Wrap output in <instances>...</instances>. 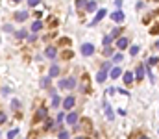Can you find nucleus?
Returning <instances> with one entry per match:
<instances>
[{
    "mask_svg": "<svg viewBox=\"0 0 159 139\" xmlns=\"http://www.w3.org/2000/svg\"><path fill=\"white\" fill-rule=\"evenodd\" d=\"M52 106H54V108H57V106H59V97L56 95V93L52 95Z\"/></svg>",
    "mask_w": 159,
    "mask_h": 139,
    "instance_id": "nucleus-24",
    "label": "nucleus"
},
{
    "mask_svg": "<svg viewBox=\"0 0 159 139\" xmlns=\"http://www.w3.org/2000/svg\"><path fill=\"white\" fill-rule=\"evenodd\" d=\"M93 52H95V46L91 45V43H83V45H81V54H83V56H91Z\"/></svg>",
    "mask_w": 159,
    "mask_h": 139,
    "instance_id": "nucleus-2",
    "label": "nucleus"
},
{
    "mask_svg": "<svg viewBox=\"0 0 159 139\" xmlns=\"http://www.w3.org/2000/svg\"><path fill=\"white\" fill-rule=\"evenodd\" d=\"M15 19H17L19 22H24V20L28 19V13H26V11H19V13L15 15Z\"/></svg>",
    "mask_w": 159,
    "mask_h": 139,
    "instance_id": "nucleus-15",
    "label": "nucleus"
},
{
    "mask_svg": "<svg viewBox=\"0 0 159 139\" xmlns=\"http://www.w3.org/2000/svg\"><path fill=\"white\" fill-rule=\"evenodd\" d=\"M139 50H141V48H139V46H137V45H131V46H130V54H131L133 58H135V56H137V54H139Z\"/></svg>",
    "mask_w": 159,
    "mask_h": 139,
    "instance_id": "nucleus-18",
    "label": "nucleus"
},
{
    "mask_svg": "<svg viewBox=\"0 0 159 139\" xmlns=\"http://www.w3.org/2000/svg\"><path fill=\"white\" fill-rule=\"evenodd\" d=\"M135 139H148V137H146V135H143V134H139V135L135 137Z\"/></svg>",
    "mask_w": 159,
    "mask_h": 139,
    "instance_id": "nucleus-37",
    "label": "nucleus"
},
{
    "mask_svg": "<svg viewBox=\"0 0 159 139\" xmlns=\"http://www.w3.org/2000/svg\"><path fill=\"white\" fill-rule=\"evenodd\" d=\"M74 102H76L74 97H67V98L63 100V108H65V109H72V108H74Z\"/></svg>",
    "mask_w": 159,
    "mask_h": 139,
    "instance_id": "nucleus-7",
    "label": "nucleus"
},
{
    "mask_svg": "<svg viewBox=\"0 0 159 139\" xmlns=\"http://www.w3.org/2000/svg\"><path fill=\"white\" fill-rule=\"evenodd\" d=\"M13 2H20V0H13Z\"/></svg>",
    "mask_w": 159,
    "mask_h": 139,
    "instance_id": "nucleus-41",
    "label": "nucleus"
},
{
    "mask_svg": "<svg viewBox=\"0 0 159 139\" xmlns=\"http://www.w3.org/2000/svg\"><path fill=\"white\" fill-rule=\"evenodd\" d=\"M105 78H107V71H105V69L98 71V74H96V82H98V84H104V82H105Z\"/></svg>",
    "mask_w": 159,
    "mask_h": 139,
    "instance_id": "nucleus-9",
    "label": "nucleus"
},
{
    "mask_svg": "<svg viewBox=\"0 0 159 139\" xmlns=\"http://www.w3.org/2000/svg\"><path fill=\"white\" fill-rule=\"evenodd\" d=\"M115 4H117V8H120L122 6V0H115Z\"/></svg>",
    "mask_w": 159,
    "mask_h": 139,
    "instance_id": "nucleus-38",
    "label": "nucleus"
},
{
    "mask_svg": "<svg viewBox=\"0 0 159 139\" xmlns=\"http://www.w3.org/2000/svg\"><path fill=\"white\" fill-rule=\"evenodd\" d=\"M155 48H159V41H157V43H155Z\"/></svg>",
    "mask_w": 159,
    "mask_h": 139,
    "instance_id": "nucleus-39",
    "label": "nucleus"
},
{
    "mask_svg": "<svg viewBox=\"0 0 159 139\" xmlns=\"http://www.w3.org/2000/svg\"><path fill=\"white\" fill-rule=\"evenodd\" d=\"M59 89H74L76 87V80L74 78H67V80H59Z\"/></svg>",
    "mask_w": 159,
    "mask_h": 139,
    "instance_id": "nucleus-1",
    "label": "nucleus"
},
{
    "mask_svg": "<svg viewBox=\"0 0 159 139\" xmlns=\"http://www.w3.org/2000/svg\"><path fill=\"white\" fill-rule=\"evenodd\" d=\"M48 117V113H47V109L44 108H39L37 109V115H35V121H41V119H47Z\"/></svg>",
    "mask_w": 159,
    "mask_h": 139,
    "instance_id": "nucleus-10",
    "label": "nucleus"
},
{
    "mask_svg": "<svg viewBox=\"0 0 159 139\" xmlns=\"http://www.w3.org/2000/svg\"><path fill=\"white\" fill-rule=\"evenodd\" d=\"M41 28H43V22H41V20H35L33 24H32V30H33V32H39Z\"/></svg>",
    "mask_w": 159,
    "mask_h": 139,
    "instance_id": "nucleus-21",
    "label": "nucleus"
},
{
    "mask_svg": "<svg viewBox=\"0 0 159 139\" xmlns=\"http://www.w3.org/2000/svg\"><path fill=\"white\" fill-rule=\"evenodd\" d=\"M26 35H28V34H26V30H19V32H17V39H24Z\"/></svg>",
    "mask_w": 159,
    "mask_h": 139,
    "instance_id": "nucleus-26",
    "label": "nucleus"
},
{
    "mask_svg": "<svg viewBox=\"0 0 159 139\" xmlns=\"http://www.w3.org/2000/svg\"><path fill=\"white\" fill-rule=\"evenodd\" d=\"M44 54H47L48 59H56V58H57V50H56V46H47Z\"/></svg>",
    "mask_w": 159,
    "mask_h": 139,
    "instance_id": "nucleus-5",
    "label": "nucleus"
},
{
    "mask_svg": "<svg viewBox=\"0 0 159 139\" xmlns=\"http://www.w3.org/2000/svg\"><path fill=\"white\" fill-rule=\"evenodd\" d=\"M59 139H69V132H59Z\"/></svg>",
    "mask_w": 159,
    "mask_h": 139,
    "instance_id": "nucleus-28",
    "label": "nucleus"
},
{
    "mask_svg": "<svg viewBox=\"0 0 159 139\" xmlns=\"http://www.w3.org/2000/svg\"><path fill=\"white\" fill-rule=\"evenodd\" d=\"M104 111H105V115H107V119H109V121H113V117H115V115H113L111 106H109V102H107V100H104Z\"/></svg>",
    "mask_w": 159,
    "mask_h": 139,
    "instance_id": "nucleus-8",
    "label": "nucleus"
},
{
    "mask_svg": "<svg viewBox=\"0 0 159 139\" xmlns=\"http://www.w3.org/2000/svg\"><path fill=\"white\" fill-rule=\"evenodd\" d=\"M87 2L89 0H76V9H83L87 6Z\"/></svg>",
    "mask_w": 159,
    "mask_h": 139,
    "instance_id": "nucleus-20",
    "label": "nucleus"
},
{
    "mask_svg": "<svg viewBox=\"0 0 159 139\" xmlns=\"http://www.w3.org/2000/svg\"><path fill=\"white\" fill-rule=\"evenodd\" d=\"M76 139H87V137H76Z\"/></svg>",
    "mask_w": 159,
    "mask_h": 139,
    "instance_id": "nucleus-40",
    "label": "nucleus"
},
{
    "mask_svg": "<svg viewBox=\"0 0 159 139\" xmlns=\"http://www.w3.org/2000/svg\"><path fill=\"white\" fill-rule=\"evenodd\" d=\"M17 132H19V130H11V132L8 134V139H13V137L17 135Z\"/></svg>",
    "mask_w": 159,
    "mask_h": 139,
    "instance_id": "nucleus-30",
    "label": "nucleus"
},
{
    "mask_svg": "<svg viewBox=\"0 0 159 139\" xmlns=\"http://www.w3.org/2000/svg\"><path fill=\"white\" fill-rule=\"evenodd\" d=\"M63 119H65V115H63V113H59V115H57V123L61 124V123H63Z\"/></svg>",
    "mask_w": 159,
    "mask_h": 139,
    "instance_id": "nucleus-35",
    "label": "nucleus"
},
{
    "mask_svg": "<svg viewBox=\"0 0 159 139\" xmlns=\"http://www.w3.org/2000/svg\"><path fill=\"white\" fill-rule=\"evenodd\" d=\"M50 80H52V76H47V78H41V87H50Z\"/></svg>",
    "mask_w": 159,
    "mask_h": 139,
    "instance_id": "nucleus-19",
    "label": "nucleus"
},
{
    "mask_svg": "<svg viewBox=\"0 0 159 139\" xmlns=\"http://www.w3.org/2000/svg\"><path fill=\"white\" fill-rule=\"evenodd\" d=\"M105 13H107L105 9H100V11H98V13L95 15V19L91 20V26H95V24H98V22H100V20L104 19V17H105Z\"/></svg>",
    "mask_w": 159,
    "mask_h": 139,
    "instance_id": "nucleus-4",
    "label": "nucleus"
},
{
    "mask_svg": "<svg viewBox=\"0 0 159 139\" xmlns=\"http://www.w3.org/2000/svg\"><path fill=\"white\" fill-rule=\"evenodd\" d=\"M144 65H139L137 69H135V80L137 82H143V78H144Z\"/></svg>",
    "mask_w": 159,
    "mask_h": 139,
    "instance_id": "nucleus-3",
    "label": "nucleus"
},
{
    "mask_svg": "<svg viewBox=\"0 0 159 139\" xmlns=\"http://www.w3.org/2000/svg\"><path fill=\"white\" fill-rule=\"evenodd\" d=\"M157 61H159V58H155V56H154V58H148V61H146V65H148V67H154V65H155Z\"/></svg>",
    "mask_w": 159,
    "mask_h": 139,
    "instance_id": "nucleus-22",
    "label": "nucleus"
},
{
    "mask_svg": "<svg viewBox=\"0 0 159 139\" xmlns=\"http://www.w3.org/2000/svg\"><path fill=\"white\" fill-rule=\"evenodd\" d=\"M128 46H130V39H126V37L117 39V48L119 50H124V48H128Z\"/></svg>",
    "mask_w": 159,
    "mask_h": 139,
    "instance_id": "nucleus-6",
    "label": "nucleus"
},
{
    "mask_svg": "<svg viewBox=\"0 0 159 139\" xmlns=\"http://www.w3.org/2000/svg\"><path fill=\"white\" fill-rule=\"evenodd\" d=\"M122 78H124V84L126 85H133V73H124Z\"/></svg>",
    "mask_w": 159,
    "mask_h": 139,
    "instance_id": "nucleus-12",
    "label": "nucleus"
},
{
    "mask_svg": "<svg viewBox=\"0 0 159 139\" xmlns=\"http://www.w3.org/2000/svg\"><path fill=\"white\" fill-rule=\"evenodd\" d=\"M119 34H120V30H119V28H115V30H113V32H111V37H117Z\"/></svg>",
    "mask_w": 159,
    "mask_h": 139,
    "instance_id": "nucleus-34",
    "label": "nucleus"
},
{
    "mask_svg": "<svg viewBox=\"0 0 159 139\" xmlns=\"http://www.w3.org/2000/svg\"><path fill=\"white\" fill-rule=\"evenodd\" d=\"M111 19L115 20V22H122V20H124V13H122V11H115V13L111 15Z\"/></svg>",
    "mask_w": 159,
    "mask_h": 139,
    "instance_id": "nucleus-14",
    "label": "nucleus"
},
{
    "mask_svg": "<svg viewBox=\"0 0 159 139\" xmlns=\"http://www.w3.org/2000/svg\"><path fill=\"white\" fill-rule=\"evenodd\" d=\"M85 9H87L89 13H93V11H96V2H95V0H91V2H87Z\"/></svg>",
    "mask_w": 159,
    "mask_h": 139,
    "instance_id": "nucleus-16",
    "label": "nucleus"
},
{
    "mask_svg": "<svg viewBox=\"0 0 159 139\" xmlns=\"http://www.w3.org/2000/svg\"><path fill=\"white\" fill-rule=\"evenodd\" d=\"M122 59H124V56H122V52H119L115 58H113V61H115V63H122Z\"/></svg>",
    "mask_w": 159,
    "mask_h": 139,
    "instance_id": "nucleus-25",
    "label": "nucleus"
},
{
    "mask_svg": "<svg viewBox=\"0 0 159 139\" xmlns=\"http://www.w3.org/2000/svg\"><path fill=\"white\" fill-rule=\"evenodd\" d=\"M120 74H122V69H120V67H115V69H111V74H109V76L117 80V78H120Z\"/></svg>",
    "mask_w": 159,
    "mask_h": 139,
    "instance_id": "nucleus-13",
    "label": "nucleus"
},
{
    "mask_svg": "<svg viewBox=\"0 0 159 139\" xmlns=\"http://www.w3.org/2000/svg\"><path fill=\"white\" fill-rule=\"evenodd\" d=\"M4 123H6V115L0 111V124H4Z\"/></svg>",
    "mask_w": 159,
    "mask_h": 139,
    "instance_id": "nucleus-33",
    "label": "nucleus"
},
{
    "mask_svg": "<svg viewBox=\"0 0 159 139\" xmlns=\"http://www.w3.org/2000/svg\"><path fill=\"white\" fill-rule=\"evenodd\" d=\"M111 54H113V48H111V46H109V45H107V46H104V56H105V58H109Z\"/></svg>",
    "mask_w": 159,
    "mask_h": 139,
    "instance_id": "nucleus-23",
    "label": "nucleus"
},
{
    "mask_svg": "<svg viewBox=\"0 0 159 139\" xmlns=\"http://www.w3.org/2000/svg\"><path fill=\"white\" fill-rule=\"evenodd\" d=\"M111 41H113V37H111V35H105V37L102 39V43H104V46H107V45H109Z\"/></svg>",
    "mask_w": 159,
    "mask_h": 139,
    "instance_id": "nucleus-27",
    "label": "nucleus"
},
{
    "mask_svg": "<svg viewBox=\"0 0 159 139\" xmlns=\"http://www.w3.org/2000/svg\"><path fill=\"white\" fill-rule=\"evenodd\" d=\"M39 2H41V0H28V6H30V8H33V6H37Z\"/></svg>",
    "mask_w": 159,
    "mask_h": 139,
    "instance_id": "nucleus-29",
    "label": "nucleus"
},
{
    "mask_svg": "<svg viewBox=\"0 0 159 139\" xmlns=\"http://www.w3.org/2000/svg\"><path fill=\"white\" fill-rule=\"evenodd\" d=\"M63 58H67V59H69V58H72V52H71V50H67V52H63Z\"/></svg>",
    "mask_w": 159,
    "mask_h": 139,
    "instance_id": "nucleus-32",
    "label": "nucleus"
},
{
    "mask_svg": "<svg viewBox=\"0 0 159 139\" xmlns=\"http://www.w3.org/2000/svg\"><path fill=\"white\" fill-rule=\"evenodd\" d=\"M48 76H52V78L59 76V67H57V65H52V67H50V74H48Z\"/></svg>",
    "mask_w": 159,
    "mask_h": 139,
    "instance_id": "nucleus-17",
    "label": "nucleus"
},
{
    "mask_svg": "<svg viewBox=\"0 0 159 139\" xmlns=\"http://www.w3.org/2000/svg\"><path fill=\"white\" fill-rule=\"evenodd\" d=\"M150 34H154V35H157V34H159V24H157V26H154V28L150 30Z\"/></svg>",
    "mask_w": 159,
    "mask_h": 139,
    "instance_id": "nucleus-31",
    "label": "nucleus"
},
{
    "mask_svg": "<svg viewBox=\"0 0 159 139\" xmlns=\"http://www.w3.org/2000/svg\"><path fill=\"white\" fill-rule=\"evenodd\" d=\"M67 123H69V124H76L78 123V113L76 111L69 113V115H67Z\"/></svg>",
    "mask_w": 159,
    "mask_h": 139,
    "instance_id": "nucleus-11",
    "label": "nucleus"
},
{
    "mask_svg": "<svg viewBox=\"0 0 159 139\" xmlns=\"http://www.w3.org/2000/svg\"><path fill=\"white\" fill-rule=\"evenodd\" d=\"M52 124H54L52 121H47V124H44V128H47V130H50V128H52Z\"/></svg>",
    "mask_w": 159,
    "mask_h": 139,
    "instance_id": "nucleus-36",
    "label": "nucleus"
}]
</instances>
